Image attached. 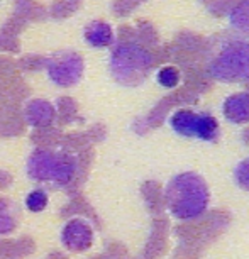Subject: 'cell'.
Segmentation results:
<instances>
[{"label":"cell","mask_w":249,"mask_h":259,"mask_svg":"<svg viewBox=\"0 0 249 259\" xmlns=\"http://www.w3.org/2000/svg\"><path fill=\"white\" fill-rule=\"evenodd\" d=\"M80 158L76 151L65 144L39 146L26 161V175L32 183L48 190H65L76 182Z\"/></svg>","instance_id":"obj_1"},{"label":"cell","mask_w":249,"mask_h":259,"mask_svg":"<svg viewBox=\"0 0 249 259\" xmlns=\"http://www.w3.org/2000/svg\"><path fill=\"white\" fill-rule=\"evenodd\" d=\"M164 202L168 212L180 221L200 217L209 207L211 192L205 180L197 173H180L164 188Z\"/></svg>","instance_id":"obj_2"},{"label":"cell","mask_w":249,"mask_h":259,"mask_svg":"<svg viewBox=\"0 0 249 259\" xmlns=\"http://www.w3.org/2000/svg\"><path fill=\"white\" fill-rule=\"evenodd\" d=\"M154 65L153 55L136 42H120L110 53L109 70L122 87H139L148 80Z\"/></svg>","instance_id":"obj_3"},{"label":"cell","mask_w":249,"mask_h":259,"mask_svg":"<svg viewBox=\"0 0 249 259\" xmlns=\"http://www.w3.org/2000/svg\"><path fill=\"white\" fill-rule=\"evenodd\" d=\"M207 73L226 83H241L249 80V42L234 39L226 42L209 61Z\"/></svg>","instance_id":"obj_4"},{"label":"cell","mask_w":249,"mask_h":259,"mask_svg":"<svg viewBox=\"0 0 249 259\" xmlns=\"http://www.w3.org/2000/svg\"><path fill=\"white\" fill-rule=\"evenodd\" d=\"M170 125L177 134L214 143L219 138V122L216 117L205 112H192L187 109L177 110L170 119Z\"/></svg>","instance_id":"obj_5"},{"label":"cell","mask_w":249,"mask_h":259,"mask_svg":"<svg viewBox=\"0 0 249 259\" xmlns=\"http://www.w3.org/2000/svg\"><path fill=\"white\" fill-rule=\"evenodd\" d=\"M85 71V61L75 51H60L46 60V75L61 89L75 87Z\"/></svg>","instance_id":"obj_6"},{"label":"cell","mask_w":249,"mask_h":259,"mask_svg":"<svg viewBox=\"0 0 249 259\" xmlns=\"http://www.w3.org/2000/svg\"><path fill=\"white\" fill-rule=\"evenodd\" d=\"M60 241L66 251L83 252L94 244V227L87 219L73 217L63 226Z\"/></svg>","instance_id":"obj_7"},{"label":"cell","mask_w":249,"mask_h":259,"mask_svg":"<svg viewBox=\"0 0 249 259\" xmlns=\"http://www.w3.org/2000/svg\"><path fill=\"white\" fill-rule=\"evenodd\" d=\"M24 119H26V122L31 127L43 129V127H48L55 122L56 110L53 104H50L48 100L34 99L24 109Z\"/></svg>","instance_id":"obj_8"},{"label":"cell","mask_w":249,"mask_h":259,"mask_svg":"<svg viewBox=\"0 0 249 259\" xmlns=\"http://www.w3.org/2000/svg\"><path fill=\"white\" fill-rule=\"evenodd\" d=\"M222 114L231 124H246V122H249V95L236 94L227 97L222 105Z\"/></svg>","instance_id":"obj_9"},{"label":"cell","mask_w":249,"mask_h":259,"mask_svg":"<svg viewBox=\"0 0 249 259\" xmlns=\"http://www.w3.org/2000/svg\"><path fill=\"white\" fill-rule=\"evenodd\" d=\"M83 37H85L87 45L92 48H109L114 45V31H112L110 24L104 21H94L83 31Z\"/></svg>","instance_id":"obj_10"},{"label":"cell","mask_w":249,"mask_h":259,"mask_svg":"<svg viewBox=\"0 0 249 259\" xmlns=\"http://www.w3.org/2000/svg\"><path fill=\"white\" fill-rule=\"evenodd\" d=\"M21 221V208L11 198H0V236L14 232Z\"/></svg>","instance_id":"obj_11"},{"label":"cell","mask_w":249,"mask_h":259,"mask_svg":"<svg viewBox=\"0 0 249 259\" xmlns=\"http://www.w3.org/2000/svg\"><path fill=\"white\" fill-rule=\"evenodd\" d=\"M232 27L241 32L249 34V0H242L232 9L231 16H229Z\"/></svg>","instance_id":"obj_12"},{"label":"cell","mask_w":249,"mask_h":259,"mask_svg":"<svg viewBox=\"0 0 249 259\" xmlns=\"http://www.w3.org/2000/svg\"><path fill=\"white\" fill-rule=\"evenodd\" d=\"M48 203H50V197H48V192L45 188H34L24 198V205L32 213H39L46 210Z\"/></svg>","instance_id":"obj_13"},{"label":"cell","mask_w":249,"mask_h":259,"mask_svg":"<svg viewBox=\"0 0 249 259\" xmlns=\"http://www.w3.org/2000/svg\"><path fill=\"white\" fill-rule=\"evenodd\" d=\"M158 81L161 87H164V89H175L180 81V73L177 68L164 66V68H161L158 73Z\"/></svg>","instance_id":"obj_14"},{"label":"cell","mask_w":249,"mask_h":259,"mask_svg":"<svg viewBox=\"0 0 249 259\" xmlns=\"http://www.w3.org/2000/svg\"><path fill=\"white\" fill-rule=\"evenodd\" d=\"M234 182L239 188L249 192V158L242 159L236 168H234Z\"/></svg>","instance_id":"obj_15"}]
</instances>
